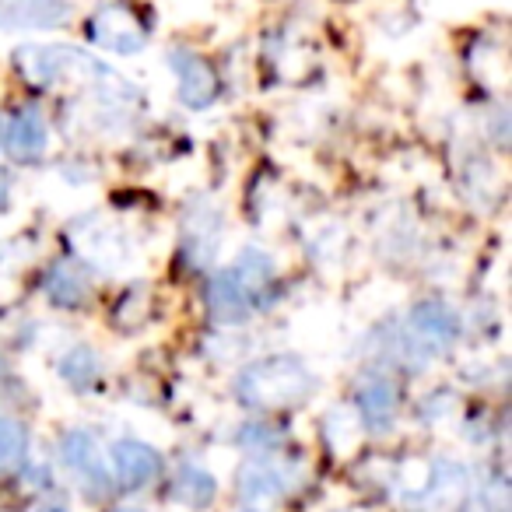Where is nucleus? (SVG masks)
Masks as SVG:
<instances>
[{
	"instance_id": "17",
	"label": "nucleus",
	"mask_w": 512,
	"mask_h": 512,
	"mask_svg": "<svg viewBox=\"0 0 512 512\" xmlns=\"http://www.w3.org/2000/svg\"><path fill=\"white\" fill-rule=\"evenodd\" d=\"M60 379L67 386H74V390H88L99 379V355L92 348H85V344L67 351L64 362H60Z\"/></svg>"
},
{
	"instance_id": "1",
	"label": "nucleus",
	"mask_w": 512,
	"mask_h": 512,
	"mask_svg": "<svg viewBox=\"0 0 512 512\" xmlns=\"http://www.w3.org/2000/svg\"><path fill=\"white\" fill-rule=\"evenodd\" d=\"M316 390V379L299 358L292 355H271L260 362L246 365L235 379V400L242 407L256 411H278V407H295L309 400Z\"/></svg>"
},
{
	"instance_id": "15",
	"label": "nucleus",
	"mask_w": 512,
	"mask_h": 512,
	"mask_svg": "<svg viewBox=\"0 0 512 512\" xmlns=\"http://www.w3.org/2000/svg\"><path fill=\"white\" fill-rule=\"evenodd\" d=\"M200 221L186 218V228H183V249L186 256H190L193 264H207L214 256V246H218V214L211 211V207H204V211H193Z\"/></svg>"
},
{
	"instance_id": "19",
	"label": "nucleus",
	"mask_w": 512,
	"mask_h": 512,
	"mask_svg": "<svg viewBox=\"0 0 512 512\" xmlns=\"http://www.w3.org/2000/svg\"><path fill=\"white\" fill-rule=\"evenodd\" d=\"M11 204V179L8 172H0V211H8Z\"/></svg>"
},
{
	"instance_id": "16",
	"label": "nucleus",
	"mask_w": 512,
	"mask_h": 512,
	"mask_svg": "<svg viewBox=\"0 0 512 512\" xmlns=\"http://www.w3.org/2000/svg\"><path fill=\"white\" fill-rule=\"evenodd\" d=\"M214 495H218V484L200 467H183L172 481V502L186 505V509H207Z\"/></svg>"
},
{
	"instance_id": "11",
	"label": "nucleus",
	"mask_w": 512,
	"mask_h": 512,
	"mask_svg": "<svg viewBox=\"0 0 512 512\" xmlns=\"http://www.w3.org/2000/svg\"><path fill=\"white\" fill-rule=\"evenodd\" d=\"M46 295H50L53 306L78 309L88 299V271L74 260H60L46 274Z\"/></svg>"
},
{
	"instance_id": "8",
	"label": "nucleus",
	"mask_w": 512,
	"mask_h": 512,
	"mask_svg": "<svg viewBox=\"0 0 512 512\" xmlns=\"http://www.w3.org/2000/svg\"><path fill=\"white\" fill-rule=\"evenodd\" d=\"M285 495V481L271 463H246L239 470V512H274Z\"/></svg>"
},
{
	"instance_id": "2",
	"label": "nucleus",
	"mask_w": 512,
	"mask_h": 512,
	"mask_svg": "<svg viewBox=\"0 0 512 512\" xmlns=\"http://www.w3.org/2000/svg\"><path fill=\"white\" fill-rule=\"evenodd\" d=\"M15 71L22 74L29 85L50 88L60 81L74 78V74H88V78H99L106 71V64L92 60L88 53L74 50V46H22L15 53Z\"/></svg>"
},
{
	"instance_id": "12",
	"label": "nucleus",
	"mask_w": 512,
	"mask_h": 512,
	"mask_svg": "<svg viewBox=\"0 0 512 512\" xmlns=\"http://www.w3.org/2000/svg\"><path fill=\"white\" fill-rule=\"evenodd\" d=\"M207 309H211V316L218 323H246V316L253 306H249L239 281L232 278V271H225L211 281V288H207Z\"/></svg>"
},
{
	"instance_id": "18",
	"label": "nucleus",
	"mask_w": 512,
	"mask_h": 512,
	"mask_svg": "<svg viewBox=\"0 0 512 512\" xmlns=\"http://www.w3.org/2000/svg\"><path fill=\"white\" fill-rule=\"evenodd\" d=\"M29 432L18 421H0V474H11L25 463Z\"/></svg>"
},
{
	"instance_id": "5",
	"label": "nucleus",
	"mask_w": 512,
	"mask_h": 512,
	"mask_svg": "<svg viewBox=\"0 0 512 512\" xmlns=\"http://www.w3.org/2000/svg\"><path fill=\"white\" fill-rule=\"evenodd\" d=\"M71 18V0H0V32L60 29Z\"/></svg>"
},
{
	"instance_id": "7",
	"label": "nucleus",
	"mask_w": 512,
	"mask_h": 512,
	"mask_svg": "<svg viewBox=\"0 0 512 512\" xmlns=\"http://www.w3.org/2000/svg\"><path fill=\"white\" fill-rule=\"evenodd\" d=\"M4 148L15 162H36L43 158L46 144H50V127H46L43 113L36 106H25L4 123Z\"/></svg>"
},
{
	"instance_id": "4",
	"label": "nucleus",
	"mask_w": 512,
	"mask_h": 512,
	"mask_svg": "<svg viewBox=\"0 0 512 512\" xmlns=\"http://www.w3.org/2000/svg\"><path fill=\"white\" fill-rule=\"evenodd\" d=\"M165 60H169V71L176 74V92L186 109L214 106V99H218V92H221V81H218V74H214V67L207 64L200 53L186 50V46H176V50H169Z\"/></svg>"
},
{
	"instance_id": "3",
	"label": "nucleus",
	"mask_w": 512,
	"mask_h": 512,
	"mask_svg": "<svg viewBox=\"0 0 512 512\" xmlns=\"http://www.w3.org/2000/svg\"><path fill=\"white\" fill-rule=\"evenodd\" d=\"M88 43L102 46L109 53H120V57H134L148 46V25L144 18L130 8L127 0H109V4H99L92 11L85 25Z\"/></svg>"
},
{
	"instance_id": "20",
	"label": "nucleus",
	"mask_w": 512,
	"mask_h": 512,
	"mask_svg": "<svg viewBox=\"0 0 512 512\" xmlns=\"http://www.w3.org/2000/svg\"><path fill=\"white\" fill-rule=\"evenodd\" d=\"M43 512H67L64 505H50V509H43Z\"/></svg>"
},
{
	"instance_id": "21",
	"label": "nucleus",
	"mask_w": 512,
	"mask_h": 512,
	"mask_svg": "<svg viewBox=\"0 0 512 512\" xmlns=\"http://www.w3.org/2000/svg\"><path fill=\"white\" fill-rule=\"evenodd\" d=\"M0 141H4V120H0Z\"/></svg>"
},
{
	"instance_id": "9",
	"label": "nucleus",
	"mask_w": 512,
	"mask_h": 512,
	"mask_svg": "<svg viewBox=\"0 0 512 512\" xmlns=\"http://www.w3.org/2000/svg\"><path fill=\"white\" fill-rule=\"evenodd\" d=\"M60 453H64V463L81 477L88 495H106L109 491V474L106 463L99 456V446L88 432H71L64 442H60Z\"/></svg>"
},
{
	"instance_id": "14",
	"label": "nucleus",
	"mask_w": 512,
	"mask_h": 512,
	"mask_svg": "<svg viewBox=\"0 0 512 512\" xmlns=\"http://www.w3.org/2000/svg\"><path fill=\"white\" fill-rule=\"evenodd\" d=\"M414 330H418L425 341H435V344H453L456 334H460V323H456V313L442 302H421L411 316Z\"/></svg>"
},
{
	"instance_id": "13",
	"label": "nucleus",
	"mask_w": 512,
	"mask_h": 512,
	"mask_svg": "<svg viewBox=\"0 0 512 512\" xmlns=\"http://www.w3.org/2000/svg\"><path fill=\"white\" fill-rule=\"evenodd\" d=\"M232 278L239 281V288L246 292L249 306L253 302H260V295H267L274 288V264H271V256L260 253V249H246V253L239 256V264L232 267Z\"/></svg>"
},
{
	"instance_id": "10",
	"label": "nucleus",
	"mask_w": 512,
	"mask_h": 512,
	"mask_svg": "<svg viewBox=\"0 0 512 512\" xmlns=\"http://www.w3.org/2000/svg\"><path fill=\"white\" fill-rule=\"evenodd\" d=\"M358 418L365 421V428L372 432H386L397 418V386L386 376H369L358 386Z\"/></svg>"
},
{
	"instance_id": "6",
	"label": "nucleus",
	"mask_w": 512,
	"mask_h": 512,
	"mask_svg": "<svg viewBox=\"0 0 512 512\" xmlns=\"http://www.w3.org/2000/svg\"><path fill=\"white\" fill-rule=\"evenodd\" d=\"M158 470H162V456L148 442L120 439L113 446V477L123 491H137L144 484H151L158 477Z\"/></svg>"
},
{
	"instance_id": "22",
	"label": "nucleus",
	"mask_w": 512,
	"mask_h": 512,
	"mask_svg": "<svg viewBox=\"0 0 512 512\" xmlns=\"http://www.w3.org/2000/svg\"><path fill=\"white\" fill-rule=\"evenodd\" d=\"M120 512H141V509H120Z\"/></svg>"
}]
</instances>
